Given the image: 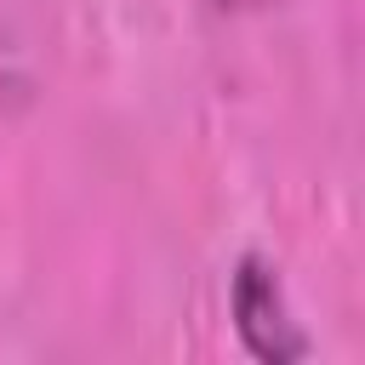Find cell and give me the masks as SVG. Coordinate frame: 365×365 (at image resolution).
<instances>
[{
    "instance_id": "obj_1",
    "label": "cell",
    "mask_w": 365,
    "mask_h": 365,
    "mask_svg": "<svg viewBox=\"0 0 365 365\" xmlns=\"http://www.w3.org/2000/svg\"><path fill=\"white\" fill-rule=\"evenodd\" d=\"M234 325H240V342L268 365H285V359L308 354V336L297 331V319L285 308V291H279V279L262 257H245L240 274H234Z\"/></svg>"
},
{
    "instance_id": "obj_2",
    "label": "cell",
    "mask_w": 365,
    "mask_h": 365,
    "mask_svg": "<svg viewBox=\"0 0 365 365\" xmlns=\"http://www.w3.org/2000/svg\"><path fill=\"white\" fill-rule=\"evenodd\" d=\"M222 11H245V6H262V0H217Z\"/></svg>"
}]
</instances>
